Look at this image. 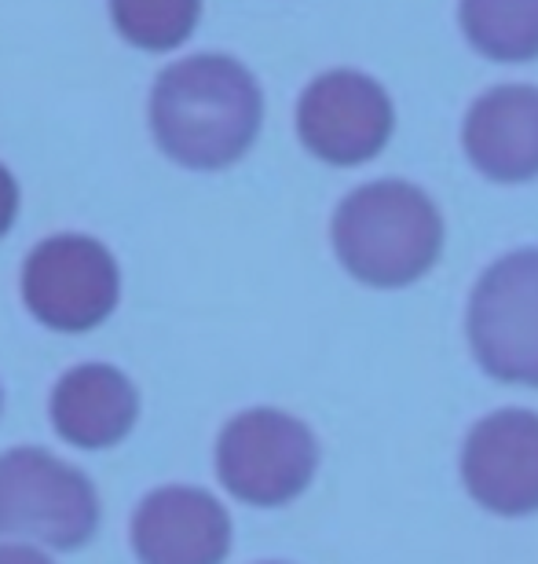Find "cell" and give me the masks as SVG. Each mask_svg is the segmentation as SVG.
I'll return each instance as SVG.
<instances>
[{
	"label": "cell",
	"mask_w": 538,
	"mask_h": 564,
	"mask_svg": "<svg viewBox=\"0 0 538 564\" xmlns=\"http://www.w3.org/2000/svg\"><path fill=\"white\" fill-rule=\"evenodd\" d=\"M118 264L103 242L88 235H52L22 264V301L44 326L85 334L114 312Z\"/></svg>",
	"instance_id": "cell-6"
},
{
	"label": "cell",
	"mask_w": 538,
	"mask_h": 564,
	"mask_svg": "<svg viewBox=\"0 0 538 564\" xmlns=\"http://www.w3.org/2000/svg\"><path fill=\"white\" fill-rule=\"evenodd\" d=\"M465 154L498 184L538 176V85L509 82L487 88L469 107L462 126Z\"/></svg>",
	"instance_id": "cell-10"
},
{
	"label": "cell",
	"mask_w": 538,
	"mask_h": 564,
	"mask_svg": "<svg viewBox=\"0 0 538 564\" xmlns=\"http://www.w3.org/2000/svg\"><path fill=\"white\" fill-rule=\"evenodd\" d=\"M469 345L491 378L538 389V250L506 253L480 275Z\"/></svg>",
	"instance_id": "cell-5"
},
{
	"label": "cell",
	"mask_w": 538,
	"mask_h": 564,
	"mask_svg": "<svg viewBox=\"0 0 538 564\" xmlns=\"http://www.w3.org/2000/svg\"><path fill=\"white\" fill-rule=\"evenodd\" d=\"M396 110L377 77L352 66L322 70L297 99V132L330 165H359L385 151Z\"/></svg>",
	"instance_id": "cell-7"
},
{
	"label": "cell",
	"mask_w": 538,
	"mask_h": 564,
	"mask_svg": "<svg viewBox=\"0 0 538 564\" xmlns=\"http://www.w3.org/2000/svg\"><path fill=\"white\" fill-rule=\"evenodd\" d=\"M0 564H52L33 546H0Z\"/></svg>",
	"instance_id": "cell-15"
},
{
	"label": "cell",
	"mask_w": 538,
	"mask_h": 564,
	"mask_svg": "<svg viewBox=\"0 0 538 564\" xmlns=\"http://www.w3.org/2000/svg\"><path fill=\"white\" fill-rule=\"evenodd\" d=\"M261 85L250 66L223 52L187 55L154 77V140L187 169H223L239 162L261 132Z\"/></svg>",
	"instance_id": "cell-1"
},
{
	"label": "cell",
	"mask_w": 538,
	"mask_h": 564,
	"mask_svg": "<svg viewBox=\"0 0 538 564\" xmlns=\"http://www.w3.org/2000/svg\"><path fill=\"white\" fill-rule=\"evenodd\" d=\"M333 250L366 286H407L440 261L443 217L407 180H374L333 213Z\"/></svg>",
	"instance_id": "cell-2"
},
{
	"label": "cell",
	"mask_w": 538,
	"mask_h": 564,
	"mask_svg": "<svg viewBox=\"0 0 538 564\" xmlns=\"http://www.w3.org/2000/svg\"><path fill=\"white\" fill-rule=\"evenodd\" d=\"M140 564H223L231 550L228 510L198 488H158L132 513Z\"/></svg>",
	"instance_id": "cell-9"
},
{
	"label": "cell",
	"mask_w": 538,
	"mask_h": 564,
	"mask_svg": "<svg viewBox=\"0 0 538 564\" xmlns=\"http://www.w3.org/2000/svg\"><path fill=\"white\" fill-rule=\"evenodd\" d=\"M201 0H110L118 33L140 48L165 52L190 37Z\"/></svg>",
	"instance_id": "cell-13"
},
{
	"label": "cell",
	"mask_w": 538,
	"mask_h": 564,
	"mask_svg": "<svg viewBox=\"0 0 538 564\" xmlns=\"http://www.w3.org/2000/svg\"><path fill=\"white\" fill-rule=\"evenodd\" d=\"M15 209H19L15 176H11L8 169H4V162H0V235L11 228V220H15Z\"/></svg>",
	"instance_id": "cell-14"
},
{
	"label": "cell",
	"mask_w": 538,
	"mask_h": 564,
	"mask_svg": "<svg viewBox=\"0 0 538 564\" xmlns=\"http://www.w3.org/2000/svg\"><path fill=\"white\" fill-rule=\"evenodd\" d=\"M140 397L121 370L85 364L66 370L52 392V425L66 444L99 451L129 436L136 425Z\"/></svg>",
	"instance_id": "cell-11"
},
{
	"label": "cell",
	"mask_w": 538,
	"mask_h": 564,
	"mask_svg": "<svg viewBox=\"0 0 538 564\" xmlns=\"http://www.w3.org/2000/svg\"><path fill=\"white\" fill-rule=\"evenodd\" d=\"M99 499L81 469L41 447L0 455V535H22L52 550H77L96 535Z\"/></svg>",
	"instance_id": "cell-3"
},
{
	"label": "cell",
	"mask_w": 538,
	"mask_h": 564,
	"mask_svg": "<svg viewBox=\"0 0 538 564\" xmlns=\"http://www.w3.org/2000/svg\"><path fill=\"white\" fill-rule=\"evenodd\" d=\"M462 477L469 495L491 513L524 517L538 510V414L498 411L465 440Z\"/></svg>",
	"instance_id": "cell-8"
},
{
	"label": "cell",
	"mask_w": 538,
	"mask_h": 564,
	"mask_svg": "<svg viewBox=\"0 0 538 564\" xmlns=\"http://www.w3.org/2000/svg\"><path fill=\"white\" fill-rule=\"evenodd\" d=\"M319 444L305 422L283 411L256 408L223 425L217 440V473L234 499L250 506H283L316 477Z\"/></svg>",
	"instance_id": "cell-4"
},
{
	"label": "cell",
	"mask_w": 538,
	"mask_h": 564,
	"mask_svg": "<svg viewBox=\"0 0 538 564\" xmlns=\"http://www.w3.org/2000/svg\"><path fill=\"white\" fill-rule=\"evenodd\" d=\"M458 26L495 63L538 59V0H458Z\"/></svg>",
	"instance_id": "cell-12"
}]
</instances>
